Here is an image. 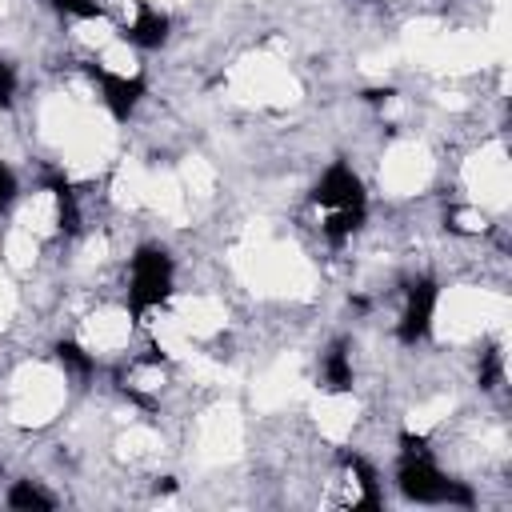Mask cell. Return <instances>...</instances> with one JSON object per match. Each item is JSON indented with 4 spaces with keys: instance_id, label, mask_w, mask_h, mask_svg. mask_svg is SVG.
Masks as SVG:
<instances>
[{
    "instance_id": "obj_18",
    "label": "cell",
    "mask_w": 512,
    "mask_h": 512,
    "mask_svg": "<svg viewBox=\"0 0 512 512\" xmlns=\"http://www.w3.org/2000/svg\"><path fill=\"white\" fill-rule=\"evenodd\" d=\"M100 68H104L108 76H116V80H132V76L140 72L132 44H128V40H120V36H116L112 44H104V48H100Z\"/></svg>"
},
{
    "instance_id": "obj_19",
    "label": "cell",
    "mask_w": 512,
    "mask_h": 512,
    "mask_svg": "<svg viewBox=\"0 0 512 512\" xmlns=\"http://www.w3.org/2000/svg\"><path fill=\"white\" fill-rule=\"evenodd\" d=\"M448 412H452V400H448V396H436V400H428V404H416V408L408 412L404 428H408L412 436H428Z\"/></svg>"
},
{
    "instance_id": "obj_11",
    "label": "cell",
    "mask_w": 512,
    "mask_h": 512,
    "mask_svg": "<svg viewBox=\"0 0 512 512\" xmlns=\"http://www.w3.org/2000/svg\"><path fill=\"white\" fill-rule=\"evenodd\" d=\"M144 208H152L156 216H164L172 224H188V192H184L180 176L176 172H148Z\"/></svg>"
},
{
    "instance_id": "obj_12",
    "label": "cell",
    "mask_w": 512,
    "mask_h": 512,
    "mask_svg": "<svg viewBox=\"0 0 512 512\" xmlns=\"http://www.w3.org/2000/svg\"><path fill=\"white\" fill-rule=\"evenodd\" d=\"M312 416H316L320 436L344 440V436L356 428V420H360V404H356L348 392H324V396L312 400Z\"/></svg>"
},
{
    "instance_id": "obj_23",
    "label": "cell",
    "mask_w": 512,
    "mask_h": 512,
    "mask_svg": "<svg viewBox=\"0 0 512 512\" xmlns=\"http://www.w3.org/2000/svg\"><path fill=\"white\" fill-rule=\"evenodd\" d=\"M12 308H16V292H12V284L0 276V328L12 320Z\"/></svg>"
},
{
    "instance_id": "obj_20",
    "label": "cell",
    "mask_w": 512,
    "mask_h": 512,
    "mask_svg": "<svg viewBox=\"0 0 512 512\" xmlns=\"http://www.w3.org/2000/svg\"><path fill=\"white\" fill-rule=\"evenodd\" d=\"M160 448V436L152 432V428H144V424H132L128 432H120V440H116V452L124 456V460H144V456H152Z\"/></svg>"
},
{
    "instance_id": "obj_13",
    "label": "cell",
    "mask_w": 512,
    "mask_h": 512,
    "mask_svg": "<svg viewBox=\"0 0 512 512\" xmlns=\"http://www.w3.org/2000/svg\"><path fill=\"white\" fill-rule=\"evenodd\" d=\"M16 224L20 228H28L36 240L40 236H52L56 232V224H60V196L56 192H32L28 200H24V208H20V216H16Z\"/></svg>"
},
{
    "instance_id": "obj_21",
    "label": "cell",
    "mask_w": 512,
    "mask_h": 512,
    "mask_svg": "<svg viewBox=\"0 0 512 512\" xmlns=\"http://www.w3.org/2000/svg\"><path fill=\"white\" fill-rule=\"evenodd\" d=\"M72 32H76V40L80 44H88V48H104V44H112L116 40V28H112V20H104V16H84V20H76L72 24Z\"/></svg>"
},
{
    "instance_id": "obj_15",
    "label": "cell",
    "mask_w": 512,
    "mask_h": 512,
    "mask_svg": "<svg viewBox=\"0 0 512 512\" xmlns=\"http://www.w3.org/2000/svg\"><path fill=\"white\" fill-rule=\"evenodd\" d=\"M148 328H152V340L160 344V352H168V356H176V360H188V356H192V336L184 332V324L176 320L172 308L156 312V316L148 320Z\"/></svg>"
},
{
    "instance_id": "obj_22",
    "label": "cell",
    "mask_w": 512,
    "mask_h": 512,
    "mask_svg": "<svg viewBox=\"0 0 512 512\" xmlns=\"http://www.w3.org/2000/svg\"><path fill=\"white\" fill-rule=\"evenodd\" d=\"M160 384H164V372L160 368H136L128 376V388H136V392H156Z\"/></svg>"
},
{
    "instance_id": "obj_10",
    "label": "cell",
    "mask_w": 512,
    "mask_h": 512,
    "mask_svg": "<svg viewBox=\"0 0 512 512\" xmlns=\"http://www.w3.org/2000/svg\"><path fill=\"white\" fill-rule=\"evenodd\" d=\"M172 312H176V320L184 324V332L192 340H208L228 324V312L216 296H176Z\"/></svg>"
},
{
    "instance_id": "obj_1",
    "label": "cell",
    "mask_w": 512,
    "mask_h": 512,
    "mask_svg": "<svg viewBox=\"0 0 512 512\" xmlns=\"http://www.w3.org/2000/svg\"><path fill=\"white\" fill-rule=\"evenodd\" d=\"M232 268L236 276L252 288V292H264V296H312L316 288V272L312 264L280 244V240H268V232H248V240L240 248H232Z\"/></svg>"
},
{
    "instance_id": "obj_3",
    "label": "cell",
    "mask_w": 512,
    "mask_h": 512,
    "mask_svg": "<svg viewBox=\"0 0 512 512\" xmlns=\"http://www.w3.org/2000/svg\"><path fill=\"white\" fill-rule=\"evenodd\" d=\"M64 408V372L52 364H24L12 376V400L8 416L20 428H44Z\"/></svg>"
},
{
    "instance_id": "obj_16",
    "label": "cell",
    "mask_w": 512,
    "mask_h": 512,
    "mask_svg": "<svg viewBox=\"0 0 512 512\" xmlns=\"http://www.w3.org/2000/svg\"><path fill=\"white\" fill-rule=\"evenodd\" d=\"M176 176H180L188 200H208V196L216 192V172H212V164H208L204 156H188Z\"/></svg>"
},
{
    "instance_id": "obj_14",
    "label": "cell",
    "mask_w": 512,
    "mask_h": 512,
    "mask_svg": "<svg viewBox=\"0 0 512 512\" xmlns=\"http://www.w3.org/2000/svg\"><path fill=\"white\" fill-rule=\"evenodd\" d=\"M144 188H148V168L136 160H124L112 176V200L116 208H144Z\"/></svg>"
},
{
    "instance_id": "obj_8",
    "label": "cell",
    "mask_w": 512,
    "mask_h": 512,
    "mask_svg": "<svg viewBox=\"0 0 512 512\" xmlns=\"http://www.w3.org/2000/svg\"><path fill=\"white\" fill-rule=\"evenodd\" d=\"M128 336H132V320H128V312H120V308H100V312H92V316L80 324V344H84L92 356H112V352H120V348L128 344Z\"/></svg>"
},
{
    "instance_id": "obj_2",
    "label": "cell",
    "mask_w": 512,
    "mask_h": 512,
    "mask_svg": "<svg viewBox=\"0 0 512 512\" xmlns=\"http://www.w3.org/2000/svg\"><path fill=\"white\" fill-rule=\"evenodd\" d=\"M504 320H508V296L500 288H484V284L448 288L432 312V328L444 344H468L476 336L500 332Z\"/></svg>"
},
{
    "instance_id": "obj_17",
    "label": "cell",
    "mask_w": 512,
    "mask_h": 512,
    "mask_svg": "<svg viewBox=\"0 0 512 512\" xmlns=\"http://www.w3.org/2000/svg\"><path fill=\"white\" fill-rule=\"evenodd\" d=\"M36 252H40V240H36L28 228L16 224V228L4 236V260H8V268L28 272V268L36 264Z\"/></svg>"
},
{
    "instance_id": "obj_4",
    "label": "cell",
    "mask_w": 512,
    "mask_h": 512,
    "mask_svg": "<svg viewBox=\"0 0 512 512\" xmlns=\"http://www.w3.org/2000/svg\"><path fill=\"white\" fill-rule=\"evenodd\" d=\"M232 96L248 100V104H268V108H288L300 100V80L288 72V64H280L276 56H244L232 72H228Z\"/></svg>"
},
{
    "instance_id": "obj_9",
    "label": "cell",
    "mask_w": 512,
    "mask_h": 512,
    "mask_svg": "<svg viewBox=\"0 0 512 512\" xmlns=\"http://www.w3.org/2000/svg\"><path fill=\"white\" fill-rule=\"evenodd\" d=\"M300 384H304L300 360H296V356H280V360L252 384V404H256L260 412H276V408H284V404L300 392Z\"/></svg>"
},
{
    "instance_id": "obj_7",
    "label": "cell",
    "mask_w": 512,
    "mask_h": 512,
    "mask_svg": "<svg viewBox=\"0 0 512 512\" xmlns=\"http://www.w3.org/2000/svg\"><path fill=\"white\" fill-rule=\"evenodd\" d=\"M432 180V152L420 140H396L380 164V188L388 196H416Z\"/></svg>"
},
{
    "instance_id": "obj_5",
    "label": "cell",
    "mask_w": 512,
    "mask_h": 512,
    "mask_svg": "<svg viewBox=\"0 0 512 512\" xmlns=\"http://www.w3.org/2000/svg\"><path fill=\"white\" fill-rule=\"evenodd\" d=\"M460 184L468 192V200L484 212H500L508 208V188H512V176H508V152L500 140H488L480 144V152H472L460 168Z\"/></svg>"
},
{
    "instance_id": "obj_6",
    "label": "cell",
    "mask_w": 512,
    "mask_h": 512,
    "mask_svg": "<svg viewBox=\"0 0 512 512\" xmlns=\"http://www.w3.org/2000/svg\"><path fill=\"white\" fill-rule=\"evenodd\" d=\"M244 448V420L232 400L212 404L196 424V456L204 464H228Z\"/></svg>"
}]
</instances>
